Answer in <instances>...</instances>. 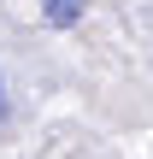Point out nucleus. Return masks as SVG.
I'll return each mask as SVG.
<instances>
[{
	"label": "nucleus",
	"mask_w": 153,
	"mask_h": 159,
	"mask_svg": "<svg viewBox=\"0 0 153 159\" xmlns=\"http://www.w3.org/2000/svg\"><path fill=\"white\" fill-rule=\"evenodd\" d=\"M41 12H47V24H53V30H65V24H77V18H83V0H47Z\"/></svg>",
	"instance_id": "nucleus-1"
},
{
	"label": "nucleus",
	"mask_w": 153,
	"mask_h": 159,
	"mask_svg": "<svg viewBox=\"0 0 153 159\" xmlns=\"http://www.w3.org/2000/svg\"><path fill=\"white\" fill-rule=\"evenodd\" d=\"M0 118H6V77H0Z\"/></svg>",
	"instance_id": "nucleus-2"
}]
</instances>
